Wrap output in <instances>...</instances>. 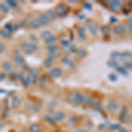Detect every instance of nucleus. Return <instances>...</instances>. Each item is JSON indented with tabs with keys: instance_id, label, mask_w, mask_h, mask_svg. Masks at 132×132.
<instances>
[{
	"instance_id": "nucleus-24",
	"label": "nucleus",
	"mask_w": 132,
	"mask_h": 132,
	"mask_svg": "<svg viewBox=\"0 0 132 132\" xmlns=\"http://www.w3.org/2000/svg\"><path fill=\"white\" fill-rule=\"evenodd\" d=\"M6 4L8 5L9 7H11V8H12V9H17V7H18L17 2L13 1V0H7Z\"/></svg>"
},
{
	"instance_id": "nucleus-10",
	"label": "nucleus",
	"mask_w": 132,
	"mask_h": 132,
	"mask_svg": "<svg viewBox=\"0 0 132 132\" xmlns=\"http://www.w3.org/2000/svg\"><path fill=\"white\" fill-rule=\"evenodd\" d=\"M113 31H114V34H115L116 35H122V34L125 33L126 28L124 27V26H122V25H116V26H115V27H114Z\"/></svg>"
},
{
	"instance_id": "nucleus-3",
	"label": "nucleus",
	"mask_w": 132,
	"mask_h": 132,
	"mask_svg": "<svg viewBox=\"0 0 132 132\" xmlns=\"http://www.w3.org/2000/svg\"><path fill=\"white\" fill-rule=\"evenodd\" d=\"M69 11H70L69 6H68L67 5H65V4L62 3V4H59V5L56 6V15H59L61 16V17H64V16H66L68 14Z\"/></svg>"
},
{
	"instance_id": "nucleus-52",
	"label": "nucleus",
	"mask_w": 132,
	"mask_h": 132,
	"mask_svg": "<svg viewBox=\"0 0 132 132\" xmlns=\"http://www.w3.org/2000/svg\"><path fill=\"white\" fill-rule=\"evenodd\" d=\"M29 39L31 41H34V42H37V39H36V37H35V35H30Z\"/></svg>"
},
{
	"instance_id": "nucleus-35",
	"label": "nucleus",
	"mask_w": 132,
	"mask_h": 132,
	"mask_svg": "<svg viewBox=\"0 0 132 132\" xmlns=\"http://www.w3.org/2000/svg\"><path fill=\"white\" fill-rule=\"evenodd\" d=\"M101 33H102V35H108L109 34V27L108 26H102V28H101Z\"/></svg>"
},
{
	"instance_id": "nucleus-4",
	"label": "nucleus",
	"mask_w": 132,
	"mask_h": 132,
	"mask_svg": "<svg viewBox=\"0 0 132 132\" xmlns=\"http://www.w3.org/2000/svg\"><path fill=\"white\" fill-rule=\"evenodd\" d=\"M107 4H108V5L110 7V9H111L112 11H114V12H118V11H120L122 7V4L121 3L120 1H118V0L109 1Z\"/></svg>"
},
{
	"instance_id": "nucleus-50",
	"label": "nucleus",
	"mask_w": 132,
	"mask_h": 132,
	"mask_svg": "<svg viewBox=\"0 0 132 132\" xmlns=\"http://www.w3.org/2000/svg\"><path fill=\"white\" fill-rule=\"evenodd\" d=\"M115 21H117V19H116V18L112 17L111 19H110V24H114V23H115Z\"/></svg>"
},
{
	"instance_id": "nucleus-32",
	"label": "nucleus",
	"mask_w": 132,
	"mask_h": 132,
	"mask_svg": "<svg viewBox=\"0 0 132 132\" xmlns=\"http://www.w3.org/2000/svg\"><path fill=\"white\" fill-rule=\"evenodd\" d=\"M39 79H40V82H39V85H40V87L45 86L46 84H47V78H46L45 76H43L41 78H39Z\"/></svg>"
},
{
	"instance_id": "nucleus-23",
	"label": "nucleus",
	"mask_w": 132,
	"mask_h": 132,
	"mask_svg": "<svg viewBox=\"0 0 132 132\" xmlns=\"http://www.w3.org/2000/svg\"><path fill=\"white\" fill-rule=\"evenodd\" d=\"M85 27H83V26H80V27L78 28V35H79V37L82 39V40H84V39H85Z\"/></svg>"
},
{
	"instance_id": "nucleus-45",
	"label": "nucleus",
	"mask_w": 132,
	"mask_h": 132,
	"mask_svg": "<svg viewBox=\"0 0 132 132\" xmlns=\"http://www.w3.org/2000/svg\"><path fill=\"white\" fill-rule=\"evenodd\" d=\"M127 26H128V28H129V31H131V28H132V26H131V18H129V19H128L127 20Z\"/></svg>"
},
{
	"instance_id": "nucleus-19",
	"label": "nucleus",
	"mask_w": 132,
	"mask_h": 132,
	"mask_svg": "<svg viewBox=\"0 0 132 132\" xmlns=\"http://www.w3.org/2000/svg\"><path fill=\"white\" fill-rule=\"evenodd\" d=\"M5 30H6L7 32H8L9 34H12L14 32V29H13V25L12 24V23H6V24L5 25Z\"/></svg>"
},
{
	"instance_id": "nucleus-29",
	"label": "nucleus",
	"mask_w": 132,
	"mask_h": 132,
	"mask_svg": "<svg viewBox=\"0 0 132 132\" xmlns=\"http://www.w3.org/2000/svg\"><path fill=\"white\" fill-rule=\"evenodd\" d=\"M0 10H1L4 13H8L9 12V7L7 6L5 4L0 3Z\"/></svg>"
},
{
	"instance_id": "nucleus-36",
	"label": "nucleus",
	"mask_w": 132,
	"mask_h": 132,
	"mask_svg": "<svg viewBox=\"0 0 132 132\" xmlns=\"http://www.w3.org/2000/svg\"><path fill=\"white\" fill-rule=\"evenodd\" d=\"M108 129L110 130H118V129H121V126L119 124H113V125L109 126Z\"/></svg>"
},
{
	"instance_id": "nucleus-17",
	"label": "nucleus",
	"mask_w": 132,
	"mask_h": 132,
	"mask_svg": "<svg viewBox=\"0 0 132 132\" xmlns=\"http://www.w3.org/2000/svg\"><path fill=\"white\" fill-rule=\"evenodd\" d=\"M41 129V126L37 123H33L30 125L29 127V130L30 132H39Z\"/></svg>"
},
{
	"instance_id": "nucleus-15",
	"label": "nucleus",
	"mask_w": 132,
	"mask_h": 132,
	"mask_svg": "<svg viewBox=\"0 0 132 132\" xmlns=\"http://www.w3.org/2000/svg\"><path fill=\"white\" fill-rule=\"evenodd\" d=\"M14 62L17 63L18 65H23L25 64V59L22 56H14Z\"/></svg>"
},
{
	"instance_id": "nucleus-33",
	"label": "nucleus",
	"mask_w": 132,
	"mask_h": 132,
	"mask_svg": "<svg viewBox=\"0 0 132 132\" xmlns=\"http://www.w3.org/2000/svg\"><path fill=\"white\" fill-rule=\"evenodd\" d=\"M32 82V79H31V77H30V75H28V76H26V78L24 79V81L22 82L23 83V85H25L26 87H27L28 85H30V83Z\"/></svg>"
},
{
	"instance_id": "nucleus-46",
	"label": "nucleus",
	"mask_w": 132,
	"mask_h": 132,
	"mask_svg": "<svg viewBox=\"0 0 132 132\" xmlns=\"http://www.w3.org/2000/svg\"><path fill=\"white\" fill-rule=\"evenodd\" d=\"M5 44H4L3 42H0V53L4 52V50H5Z\"/></svg>"
},
{
	"instance_id": "nucleus-28",
	"label": "nucleus",
	"mask_w": 132,
	"mask_h": 132,
	"mask_svg": "<svg viewBox=\"0 0 132 132\" xmlns=\"http://www.w3.org/2000/svg\"><path fill=\"white\" fill-rule=\"evenodd\" d=\"M0 35H1L3 38H5V39L10 37V34H9L5 28H1V29H0Z\"/></svg>"
},
{
	"instance_id": "nucleus-48",
	"label": "nucleus",
	"mask_w": 132,
	"mask_h": 132,
	"mask_svg": "<svg viewBox=\"0 0 132 132\" xmlns=\"http://www.w3.org/2000/svg\"><path fill=\"white\" fill-rule=\"evenodd\" d=\"M13 25V29H14V31H16V30H18V28L19 27V23H15V24H12Z\"/></svg>"
},
{
	"instance_id": "nucleus-49",
	"label": "nucleus",
	"mask_w": 132,
	"mask_h": 132,
	"mask_svg": "<svg viewBox=\"0 0 132 132\" xmlns=\"http://www.w3.org/2000/svg\"><path fill=\"white\" fill-rule=\"evenodd\" d=\"M26 25H27V22L26 21H21V23L19 24V26H24V27H26Z\"/></svg>"
},
{
	"instance_id": "nucleus-16",
	"label": "nucleus",
	"mask_w": 132,
	"mask_h": 132,
	"mask_svg": "<svg viewBox=\"0 0 132 132\" xmlns=\"http://www.w3.org/2000/svg\"><path fill=\"white\" fill-rule=\"evenodd\" d=\"M47 16L49 17V19H51V20H54V19H56V12H55L54 10H48L47 12Z\"/></svg>"
},
{
	"instance_id": "nucleus-12",
	"label": "nucleus",
	"mask_w": 132,
	"mask_h": 132,
	"mask_svg": "<svg viewBox=\"0 0 132 132\" xmlns=\"http://www.w3.org/2000/svg\"><path fill=\"white\" fill-rule=\"evenodd\" d=\"M30 77H31V79H32L33 84H36L37 81L39 80V71L38 70H36V69L32 70Z\"/></svg>"
},
{
	"instance_id": "nucleus-41",
	"label": "nucleus",
	"mask_w": 132,
	"mask_h": 132,
	"mask_svg": "<svg viewBox=\"0 0 132 132\" xmlns=\"http://www.w3.org/2000/svg\"><path fill=\"white\" fill-rule=\"evenodd\" d=\"M63 63H65V64H68V65H71V66H73V63H71V59L70 58H68V57H65V58H63Z\"/></svg>"
},
{
	"instance_id": "nucleus-22",
	"label": "nucleus",
	"mask_w": 132,
	"mask_h": 132,
	"mask_svg": "<svg viewBox=\"0 0 132 132\" xmlns=\"http://www.w3.org/2000/svg\"><path fill=\"white\" fill-rule=\"evenodd\" d=\"M77 55L79 56L80 58H85L86 56V51L84 49H77L76 50Z\"/></svg>"
},
{
	"instance_id": "nucleus-43",
	"label": "nucleus",
	"mask_w": 132,
	"mask_h": 132,
	"mask_svg": "<svg viewBox=\"0 0 132 132\" xmlns=\"http://www.w3.org/2000/svg\"><path fill=\"white\" fill-rule=\"evenodd\" d=\"M61 43H62V45H63V47H65V48L69 47V45H70L69 42H68V41H65V40H62Z\"/></svg>"
},
{
	"instance_id": "nucleus-38",
	"label": "nucleus",
	"mask_w": 132,
	"mask_h": 132,
	"mask_svg": "<svg viewBox=\"0 0 132 132\" xmlns=\"http://www.w3.org/2000/svg\"><path fill=\"white\" fill-rule=\"evenodd\" d=\"M124 68L127 69V71H131L132 69V65H131V62L130 61H127L124 63Z\"/></svg>"
},
{
	"instance_id": "nucleus-11",
	"label": "nucleus",
	"mask_w": 132,
	"mask_h": 132,
	"mask_svg": "<svg viewBox=\"0 0 132 132\" xmlns=\"http://www.w3.org/2000/svg\"><path fill=\"white\" fill-rule=\"evenodd\" d=\"M83 103H85L86 106H93V104L95 103V101H94L93 98H92V96L89 95V94H86L85 96H84Z\"/></svg>"
},
{
	"instance_id": "nucleus-53",
	"label": "nucleus",
	"mask_w": 132,
	"mask_h": 132,
	"mask_svg": "<svg viewBox=\"0 0 132 132\" xmlns=\"http://www.w3.org/2000/svg\"><path fill=\"white\" fill-rule=\"evenodd\" d=\"M121 132H128V131L126 130V129H121Z\"/></svg>"
},
{
	"instance_id": "nucleus-6",
	"label": "nucleus",
	"mask_w": 132,
	"mask_h": 132,
	"mask_svg": "<svg viewBox=\"0 0 132 132\" xmlns=\"http://www.w3.org/2000/svg\"><path fill=\"white\" fill-rule=\"evenodd\" d=\"M62 73H63V71H62L61 68L59 67H55L51 70L49 72V75L51 77V78H59L61 77Z\"/></svg>"
},
{
	"instance_id": "nucleus-51",
	"label": "nucleus",
	"mask_w": 132,
	"mask_h": 132,
	"mask_svg": "<svg viewBox=\"0 0 132 132\" xmlns=\"http://www.w3.org/2000/svg\"><path fill=\"white\" fill-rule=\"evenodd\" d=\"M85 9H87V10H89V11H91V9H92V5H91L90 4H86V5H85Z\"/></svg>"
},
{
	"instance_id": "nucleus-31",
	"label": "nucleus",
	"mask_w": 132,
	"mask_h": 132,
	"mask_svg": "<svg viewBox=\"0 0 132 132\" xmlns=\"http://www.w3.org/2000/svg\"><path fill=\"white\" fill-rule=\"evenodd\" d=\"M56 49H57V47H56V45H50L48 47V52H49V54L53 55L54 53H56Z\"/></svg>"
},
{
	"instance_id": "nucleus-9",
	"label": "nucleus",
	"mask_w": 132,
	"mask_h": 132,
	"mask_svg": "<svg viewBox=\"0 0 132 132\" xmlns=\"http://www.w3.org/2000/svg\"><path fill=\"white\" fill-rule=\"evenodd\" d=\"M37 19L39 20L40 24L41 25H43V26L48 25L49 23V21H50V19H49V17L47 16V14H45V13L40 14V15H39V18Z\"/></svg>"
},
{
	"instance_id": "nucleus-13",
	"label": "nucleus",
	"mask_w": 132,
	"mask_h": 132,
	"mask_svg": "<svg viewBox=\"0 0 132 132\" xmlns=\"http://www.w3.org/2000/svg\"><path fill=\"white\" fill-rule=\"evenodd\" d=\"M21 105V101L20 99H19V97H17V96H14L13 98H12V108H19Z\"/></svg>"
},
{
	"instance_id": "nucleus-8",
	"label": "nucleus",
	"mask_w": 132,
	"mask_h": 132,
	"mask_svg": "<svg viewBox=\"0 0 132 132\" xmlns=\"http://www.w3.org/2000/svg\"><path fill=\"white\" fill-rule=\"evenodd\" d=\"M88 28L90 30V32L92 34V35H96L97 33L99 32V29H100V26L97 22H91L90 24H88Z\"/></svg>"
},
{
	"instance_id": "nucleus-47",
	"label": "nucleus",
	"mask_w": 132,
	"mask_h": 132,
	"mask_svg": "<svg viewBox=\"0 0 132 132\" xmlns=\"http://www.w3.org/2000/svg\"><path fill=\"white\" fill-rule=\"evenodd\" d=\"M5 78H6V74L5 72H0V81L4 80Z\"/></svg>"
},
{
	"instance_id": "nucleus-30",
	"label": "nucleus",
	"mask_w": 132,
	"mask_h": 132,
	"mask_svg": "<svg viewBox=\"0 0 132 132\" xmlns=\"http://www.w3.org/2000/svg\"><path fill=\"white\" fill-rule=\"evenodd\" d=\"M51 35H53L49 31H44V32H42V38L43 39L44 41H46L47 39H49Z\"/></svg>"
},
{
	"instance_id": "nucleus-7",
	"label": "nucleus",
	"mask_w": 132,
	"mask_h": 132,
	"mask_svg": "<svg viewBox=\"0 0 132 132\" xmlns=\"http://www.w3.org/2000/svg\"><path fill=\"white\" fill-rule=\"evenodd\" d=\"M65 118V113L63 111H57L53 115L52 119L55 122H62Z\"/></svg>"
},
{
	"instance_id": "nucleus-39",
	"label": "nucleus",
	"mask_w": 132,
	"mask_h": 132,
	"mask_svg": "<svg viewBox=\"0 0 132 132\" xmlns=\"http://www.w3.org/2000/svg\"><path fill=\"white\" fill-rule=\"evenodd\" d=\"M108 78H109L111 81L115 82L117 80V76L116 75H115V73H110V74L108 75Z\"/></svg>"
},
{
	"instance_id": "nucleus-26",
	"label": "nucleus",
	"mask_w": 132,
	"mask_h": 132,
	"mask_svg": "<svg viewBox=\"0 0 132 132\" xmlns=\"http://www.w3.org/2000/svg\"><path fill=\"white\" fill-rule=\"evenodd\" d=\"M41 26H42V25L40 24V22H39V20L37 19H34L33 20L31 21V26H32V27L39 28Z\"/></svg>"
},
{
	"instance_id": "nucleus-2",
	"label": "nucleus",
	"mask_w": 132,
	"mask_h": 132,
	"mask_svg": "<svg viewBox=\"0 0 132 132\" xmlns=\"http://www.w3.org/2000/svg\"><path fill=\"white\" fill-rule=\"evenodd\" d=\"M20 48L27 54H31L38 49V47L34 42H22L20 43Z\"/></svg>"
},
{
	"instance_id": "nucleus-18",
	"label": "nucleus",
	"mask_w": 132,
	"mask_h": 132,
	"mask_svg": "<svg viewBox=\"0 0 132 132\" xmlns=\"http://www.w3.org/2000/svg\"><path fill=\"white\" fill-rule=\"evenodd\" d=\"M45 42H46V43H47L49 46H50V45H55V42H56V37L54 36V35H51V36L49 37V39H47V40H46Z\"/></svg>"
},
{
	"instance_id": "nucleus-20",
	"label": "nucleus",
	"mask_w": 132,
	"mask_h": 132,
	"mask_svg": "<svg viewBox=\"0 0 132 132\" xmlns=\"http://www.w3.org/2000/svg\"><path fill=\"white\" fill-rule=\"evenodd\" d=\"M2 68H3L5 71H11L12 69V63H9V62H5V63L2 64Z\"/></svg>"
},
{
	"instance_id": "nucleus-14",
	"label": "nucleus",
	"mask_w": 132,
	"mask_h": 132,
	"mask_svg": "<svg viewBox=\"0 0 132 132\" xmlns=\"http://www.w3.org/2000/svg\"><path fill=\"white\" fill-rule=\"evenodd\" d=\"M53 61H54V58H53L52 56H49V57H47L45 60H44L43 62V66L45 68H49L51 67V65H52L53 63Z\"/></svg>"
},
{
	"instance_id": "nucleus-44",
	"label": "nucleus",
	"mask_w": 132,
	"mask_h": 132,
	"mask_svg": "<svg viewBox=\"0 0 132 132\" xmlns=\"http://www.w3.org/2000/svg\"><path fill=\"white\" fill-rule=\"evenodd\" d=\"M13 55L14 56H21V52L19 49H15V50L13 51Z\"/></svg>"
},
{
	"instance_id": "nucleus-21",
	"label": "nucleus",
	"mask_w": 132,
	"mask_h": 132,
	"mask_svg": "<svg viewBox=\"0 0 132 132\" xmlns=\"http://www.w3.org/2000/svg\"><path fill=\"white\" fill-rule=\"evenodd\" d=\"M92 107H93L97 111L101 112V113H104V108H103V107L101 102H95Z\"/></svg>"
},
{
	"instance_id": "nucleus-25",
	"label": "nucleus",
	"mask_w": 132,
	"mask_h": 132,
	"mask_svg": "<svg viewBox=\"0 0 132 132\" xmlns=\"http://www.w3.org/2000/svg\"><path fill=\"white\" fill-rule=\"evenodd\" d=\"M77 122H78V118H77L76 116H74V115H73V116H71L69 118V120H68V123L71 126H74Z\"/></svg>"
},
{
	"instance_id": "nucleus-1",
	"label": "nucleus",
	"mask_w": 132,
	"mask_h": 132,
	"mask_svg": "<svg viewBox=\"0 0 132 132\" xmlns=\"http://www.w3.org/2000/svg\"><path fill=\"white\" fill-rule=\"evenodd\" d=\"M67 99L71 102L75 103V104L81 105L84 101V96L80 92H71L67 96Z\"/></svg>"
},
{
	"instance_id": "nucleus-27",
	"label": "nucleus",
	"mask_w": 132,
	"mask_h": 132,
	"mask_svg": "<svg viewBox=\"0 0 132 132\" xmlns=\"http://www.w3.org/2000/svg\"><path fill=\"white\" fill-rule=\"evenodd\" d=\"M115 70H116V71H118L119 73H121L122 75H123V76H127V75H128V71H126V70L124 69L123 67H121V66H117V67L115 68Z\"/></svg>"
},
{
	"instance_id": "nucleus-40",
	"label": "nucleus",
	"mask_w": 132,
	"mask_h": 132,
	"mask_svg": "<svg viewBox=\"0 0 132 132\" xmlns=\"http://www.w3.org/2000/svg\"><path fill=\"white\" fill-rule=\"evenodd\" d=\"M9 77H10L12 79H17L18 78V75L15 71H11V73L9 74Z\"/></svg>"
},
{
	"instance_id": "nucleus-37",
	"label": "nucleus",
	"mask_w": 132,
	"mask_h": 132,
	"mask_svg": "<svg viewBox=\"0 0 132 132\" xmlns=\"http://www.w3.org/2000/svg\"><path fill=\"white\" fill-rule=\"evenodd\" d=\"M33 108L35 109V111H39V110L42 108V104L39 102H35V104L33 105Z\"/></svg>"
},
{
	"instance_id": "nucleus-5",
	"label": "nucleus",
	"mask_w": 132,
	"mask_h": 132,
	"mask_svg": "<svg viewBox=\"0 0 132 132\" xmlns=\"http://www.w3.org/2000/svg\"><path fill=\"white\" fill-rule=\"evenodd\" d=\"M118 108H119V105L117 104V102L115 101H110L108 103V105H107V110L111 114L115 113V112L118 110Z\"/></svg>"
},
{
	"instance_id": "nucleus-34",
	"label": "nucleus",
	"mask_w": 132,
	"mask_h": 132,
	"mask_svg": "<svg viewBox=\"0 0 132 132\" xmlns=\"http://www.w3.org/2000/svg\"><path fill=\"white\" fill-rule=\"evenodd\" d=\"M108 65L110 66V67H113V68H116L117 66H119L115 60H112V59L108 62Z\"/></svg>"
},
{
	"instance_id": "nucleus-42",
	"label": "nucleus",
	"mask_w": 132,
	"mask_h": 132,
	"mask_svg": "<svg viewBox=\"0 0 132 132\" xmlns=\"http://www.w3.org/2000/svg\"><path fill=\"white\" fill-rule=\"evenodd\" d=\"M18 78H19V79L21 80V82L24 81V79L26 78V76H25V73L24 72H20L19 75H18Z\"/></svg>"
}]
</instances>
